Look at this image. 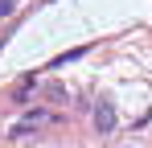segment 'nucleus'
Segmentation results:
<instances>
[{
  "mask_svg": "<svg viewBox=\"0 0 152 148\" xmlns=\"http://www.w3.org/2000/svg\"><path fill=\"white\" fill-rule=\"evenodd\" d=\"M111 123H115V115H111V103L103 99L99 107H95V127H99V132H111Z\"/></svg>",
  "mask_w": 152,
  "mask_h": 148,
  "instance_id": "nucleus-1",
  "label": "nucleus"
},
{
  "mask_svg": "<svg viewBox=\"0 0 152 148\" xmlns=\"http://www.w3.org/2000/svg\"><path fill=\"white\" fill-rule=\"evenodd\" d=\"M8 8H12V0H0V17H4V12H8Z\"/></svg>",
  "mask_w": 152,
  "mask_h": 148,
  "instance_id": "nucleus-2",
  "label": "nucleus"
}]
</instances>
